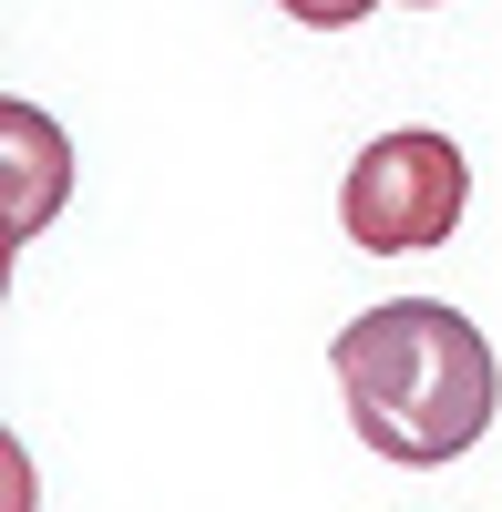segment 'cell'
Segmentation results:
<instances>
[{"instance_id":"cell-1","label":"cell","mask_w":502,"mask_h":512,"mask_svg":"<svg viewBox=\"0 0 502 512\" xmlns=\"http://www.w3.org/2000/svg\"><path fill=\"white\" fill-rule=\"evenodd\" d=\"M328 369H339L349 431L400 461V472H441L462 461L492 410H502V359L492 338L451 308V297H390V308H359L328 338Z\"/></svg>"},{"instance_id":"cell-3","label":"cell","mask_w":502,"mask_h":512,"mask_svg":"<svg viewBox=\"0 0 502 512\" xmlns=\"http://www.w3.org/2000/svg\"><path fill=\"white\" fill-rule=\"evenodd\" d=\"M0 144H11V246H31L62 216L72 164H62V123H41L31 103H0Z\"/></svg>"},{"instance_id":"cell-2","label":"cell","mask_w":502,"mask_h":512,"mask_svg":"<svg viewBox=\"0 0 502 512\" xmlns=\"http://www.w3.org/2000/svg\"><path fill=\"white\" fill-rule=\"evenodd\" d=\"M462 205H472V164H462L451 134H421V123H410V134H380L339 175V226L369 256H421V246H441L451 226H462Z\"/></svg>"}]
</instances>
